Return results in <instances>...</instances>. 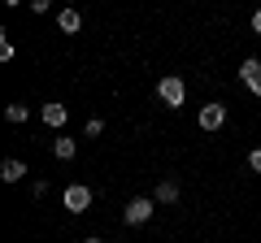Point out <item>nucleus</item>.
I'll use <instances>...</instances> for the list:
<instances>
[{"label":"nucleus","mask_w":261,"mask_h":243,"mask_svg":"<svg viewBox=\"0 0 261 243\" xmlns=\"http://www.w3.org/2000/svg\"><path fill=\"white\" fill-rule=\"evenodd\" d=\"M61 204L70 208V213H87V208H92V187H83V183H70V187L61 191Z\"/></svg>","instance_id":"nucleus-3"},{"label":"nucleus","mask_w":261,"mask_h":243,"mask_svg":"<svg viewBox=\"0 0 261 243\" xmlns=\"http://www.w3.org/2000/svg\"><path fill=\"white\" fill-rule=\"evenodd\" d=\"M83 243H105V239H96V234H92V239H83Z\"/></svg>","instance_id":"nucleus-16"},{"label":"nucleus","mask_w":261,"mask_h":243,"mask_svg":"<svg viewBox=\"0 0 261 243\" xmlns=\"http://www.w3.org/2000/svg\"><path fill=\"white\" fill-rule=\"evenodd\" d=\"M0 178H5V183H22V178H27V165H22L18 157H9L5 165H0Z\"/></svg>","instance_id":"nucleus-8"},{"label":"nucleus","mask_w":261,"mask_h":243,"mask_svg":"<svg viewBox=\"0 0 261 243\" xmlns=\"http://www.w3.org/2000/svg\"><path fill=\"white\" fill-rule=\"evenodd\" d=\"M226 104H200V131H222Z\"/></svg>","instance_id":"nucleus-4"},{"label":"nucleus","mask_w":261,"mask_h":243,"mask_svg":"<svg viewBox=\"0 0 261 243\" xmlns=\"http://www.w3.org/2000/svg\"><path fill=\"white\" fill-rule=\"evenodd\" d=\"M248 169H252V174H261V148L248 152Z\"/></svg>","instance_id":"nucleus-13"},{"label":"nucleus","mask_w":261,"mask_h":243,"mask_svg":"<svg viewBox=\"0 0 261 243\" xmlns=\"http://www.w3.org/2000/svg\"><path fill=\"white\" fill-rule=\"evenodd\" d=\"M105 131V122L100 117H92V122H87V126H83V135H87V139H96V135H100Z\"/></svg>","instance_id":"nucleus-12"},{"label":"nucleus","mask_w":261,"mask_h":243,"mask_svg":"<svg viewBox=\"0 0 261 243\" xmlns=\"http://www.w3.org/2000/svg\"><path fill=\"white\" fill-rule=\"evenodd\" d=\"M74 152H79L74 139H65V135H57V139H53V157L57 161H74Z\"/></svg>","instance_id":"nucleus-9"},{"label":"nucleus","mask_w":261,"mask_h":243,"mask_svg":"<svg viewBox=\"0 0 261 243\" xmlns=\"http://www.w3.org/2000/svg\"><path fill=\"white\" fill-rule=\"evenodd\" d=\"M252 31H257V35H261V9L252 13Z\"/></svg>","instance_id":"nucleus-15"},{"label":"nucleus","mask_w":261,"mask_h":243,"mask_svg":"<svg viewBox=\"0 0 261 243\" xmlns=\"http://www.w3.org/2000/svg\"><path fill=\"white\" fill-rule=\"evenodd\" d=\"M53 9V0H31V13H48Z\"/></svg>","instance_id":"nucleus-14"},{"label":"nucleus","mask_w":261,"mask_h":243,"mask_svg":"<svg viewBox=\"0 0 261 243\" xmlns=\"http://www.w3.org/2000/svg\"><path fill=\"white\" fill-rule=\"evenodd\" d=\"M240 78L248 83V92H252V96H261V61H257V56H248V61L240 66Z\"/></svg>","instance_id":"nucleus-5"},{"label":"nucleus","mask_w":261,"mask_h":243,"mask_svg":"<svg viewBox=\"0 0 261 243\" xmlns=\"http://www.w3.org/2000/svg\"><path fill=\"white\" fill-rule=\"evenodd\" d=\"M57 26H61L65 35H74V31L83 26V18H79V9H61V13H57Z\"/></svg>","instance_id":"nucleus-10"},{"label":"nucleus","mask_w":261,"mask_h":243,"mask_svg":"<svg viewBox=\"0 0 261 243\" xmlns=\"http://www.w3.org/2000/svg\"><path fill=\"white\" fill-rule=\"evenodd\" d=\"M5 117H9L13 126H22V122L31 117V104H9V109H5Z\"/></svg>","instance_id":"nucleus-11"},{"label":"nucleus","mask_w":261,"mask_h":243,"mask_svg":"<svg viewBox=\"0 0 261 243\" xmlns=\"http://www.w3.org/2000/svg\"><path fill=\"white\" fill-rule=\"evenodd\" d=\"M152 213H157V200H152V196H135L126 208H122V222H126V226H144Z\"/></svg>","instance_id":"nucleus-2"},{"label":"nucleus","mask_w":261,"mask_h":243,"mask_svg":"<svg viewBox=\"0 0 261 243\" xmlns=\"http://www.w3.org/2000/svg\"><path fill=\"white\" fill-rule=\"evenodd\" d=\"M39 117H44L48 126H57V131H61L65 122H70V109H65V104H44V109H39Z\"/></svg>","instance_id":"nucleus-7"},{"label":"nucleus","mask_w":261,"mask_h":243,"mask_svg":"<svg viewBox=\"0 0 261 243\" xmlns=\"http://www.w3.org/2000/svg\"><path fill=\"white\" fill-rule=\"evenodd\" d=\"M157 96H161V104H166V109H183L187 87H183V78H178V74H166V78L157 83Z\"/></svg>","instance_id":"nucleus-1"},{"label":"nucleus","mask_w":261,"mask_h":243,"mask_svg":"<svg viewBox=\"0 0 261 243\" xmlns=\"http://www.w3.org/2000/svg\"><path fill=\"white\" fill-rule=\"evenodd\" d=\"M178 196H183V187H178L174 178H161L157 191H152V200H157V204H178Z\"/></svg>","instance_id":"nucleus-6"},{"label":"nucleus","mask_w":261,"mask_h":243,"mask_svg":"<svg viewBox=\"0 0 261 243\" xmlns=\"http://www.w3.org/2000/svg\"><path fill=\"white\" fill-rule=\"evenodd\" d=\"M5 5H22V0H5Z\"/></svg>","instance_id":"nucleus-17"}]
</instances>
